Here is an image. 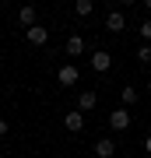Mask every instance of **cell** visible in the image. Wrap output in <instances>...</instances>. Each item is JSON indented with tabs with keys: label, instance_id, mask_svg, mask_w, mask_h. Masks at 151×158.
<instances>
[{
	"label": "cell",
	"instance_id": "6da1fadb",
	"mask_svg": "<svg viewBox=\"0 0 151 158\" xmlns=\"http://www.w3.org/2000/svg\"><path fill=\"white\" fill-rule=\"evenodd\" d=\"M109 127H112V134L130 130V109H112V113H109Z\"/></svg>",
	"mask_w": 151,
	"mask_h": 158
},
{
	"label": "cell",
	"instance_id": "7a4b0ae2",
	"mask_svg": "<svg viewBox=\"0 0 151 158\" xmlns=\"http://www.w3.org/2000/svg\"><path fill=\"white\" fill-rule=\"evenodd\" d=\"M56 81H60L63 88H70V85H78V81H81V70L74 67V63H63V67L56 70Z\"/></svg>",
	"mask_w": 151,
	"mask_h": 158
},
{
	"label": "cell",
	"instance_id": "3957f363",
	"mask_svg": "<svg viewBox=\"0 0 151 158\" xmlns=\"http://www.w3.org/2000/svg\"><path fill=\"white\" fill-rule=\"evenodd\" d=\"M127 28V14L123 11H109L106 14V32H123Z\"/></svg>",
	"mask_w": 151,
	"mask_h": 158
},
{
	"label": "cell",
	"instance_id": "277c9868",
	"mask_svg": "<svg viewBox=\"0 0 151 158\" xmlns=\"http://www.w3.org/2000/svg\"><path fill=\"white\" fill-rule=\"evenodd\" d=\"M25 35H28V46H46V42H49V32H46L42 25H32V28H25Z\"/></svg>",
	"mask_w": 151,
	"mask_h": 158
},
{
	"label": "cell",
	"instance_id": "5b68a950",
	"mask_svg": "<svg viewBox=\"0 0 151 158\" xmlns=\"http://www.w3.org/2000/svg\"><path fill=\"white\" fill-rule=\"evenodd\" d=\"M109 67H112V56H109L106 49H95V53H91V70H99V74H106Z\"/></svg>",
	"mask_w": 151,
	"mask_h": 158
},
{
	"label": "cell",
	"instance_id": "8992f818",
	"mask_svg": "<svg viewBox=\"0 0 151 158\" xmlns=\"http://www.w3.org/2000/svg\"><path fill=\"white\" fill-rule=\"evenodd\" d=\"M95 155H99V158H116V141H112V137L95 141Z\"/></svg>",
	"mask_w": 151,
	"mask_h": 158
},
{
	"label": "cell",
	"instance_id": "52a82bcc",
	"mask_svg": "<svg viewBox=\"0 0 151 158\" xmlns=\"http://www.w3.org/2000/svg\"><path fill=\"white\" fill-rule=\"evenodd\" d=\"M95 106H99V95H95V91H81V95H78V113H91Z\"/></svg>",
	"mask_w": 151,
	"mask_h": 158
},
{
	"label": "cell",
	"instance_id": "ba28073f",
	"mask_svg": "<svg viewBox=\"0 0 151 158\" xmlns=\"http://www.w3.org/2000/svg\"><path fill=\"white\" fill-rule=\"evenodd\" d=\"M63 127H67L70 134H81L84 130V113H67L63 116Z\"/></svg>",
	"mask_w": 151,
	"mask_h": 158
},
{
	"label": "cell",
	"instance_id": "9c48e42d",
	"mask_svg": "<svg viewBox=\"0 0 151 158\" xmlns=\"http://www.w3.org/2000/svg\"><path fill=\"white\" fill-rule=\"evenodd\" d=\"M81 53H84V39L81 35H70L67 39V56H81Z\"/></svg>",
	"mask_w": 151,
	"mask_h": 158
},
{
	"label": "cell",
	"instance_id": "30bf717a",
	"mask_svg": "<svg viewBox=\"0 0 151 158\" xmlns=\"http://www.w3.org/2000/svg\"><path fill=\"white\" fill-rule=\"evenodd\" d=\"M18 21H21L25 28H32V25H35V7H32V4L21 7V11H18Z\"/></svg>",
	"mask_w": 151,
	"mask_h": 158
},
{
	"label": "cell",
	"instance_id": "8fae6325",
	"mask_svg": "<svg viewBox=\"0 0 151 158\" xmlns=\"http://www.w3.org/2000/svg\"><path fill=\"white\" fill-rule=\"evenodd\" d=\"M91 11H95V4H91V0H78V4H74V14H78V18H88Z\"/></svg>",
	"mask_w": 151,
	"mask_h": 158
},
{
	"label": "cell",
	"instance_id": "7c38bea8",
	"mask_svg": "<svg viewBox=\"0 0 151 158\" xmlns=\"http://www.w3.org/2000/svg\"><path fill=\"white\" fill-rule=\"evenodd\" d=\"M120 98H123V109H127V106H134V102H137V88H134V85H127L123 91H120Z\"/></svg>",
	"mask_w": 151,
	"mask_h": 158
},
{
	"label": "cell",
	"instance_id": "4fadbf2b",
	"mask_svg": "<svg viewBox=\"0 0 151 158\" xmlns=\"http://www.w3.org/2000/svg\"><path fill=\"white\" fill-rule=\"evenodd\" d=\"M137 60H141V67H148V63H151V46H141V49H137Z\"/></svg>",
	"mask_w": 151,
	"mask_h": 158
},
{
	"label": "cell",
	"instance_id": "5bb4252c",
	"mask_svg": "<svg viewBox=\"0 0 151 158\" xmlns=\"http://www.w3.org/2000/svg\"><path fill=\"white\" fill-rule=\"evenodd\" d=\"M141 35H144V39H151V18H144V21H141Z\"/></svg>",
	"mask_w": 151,
	"mask_h": 158
},
{
	"label": "cell",
	"instance_id": "9a60e30c",
	"mask_svg": "<svg viewBox=\"0 0 151 158\" xmlns=\"http://www.w3.org/2000/svg\"><path fill=\"white\" fill-rule=\"evenodd\" d=\"M11 134V123H7V119H0V137H7Z\"/></svg>",
	"mask_w": 151,
	"mask_h": 158
},
{
	"label": "cell",
	"instance_id": "2e32d148",
	"mask_svg": "<svg viewBox=\"0 0 151 158\" xmlns=\"http://www.w3.org/2000/svg\"><path fill=\"white\" fill-rule=\"evenodd\" d=\"M144 151H148V155H151V137H144Z\"/></svg>",
	"mask_w": 151,
	"mask_h": 158
},
{
	"label": "cell",
	"instance_id": "e0dca14e",
	"mask_svg": "<svg viewBox=\"0 0 151 158\" xmlns=\"http://www.w3.org/2000/svg\"><path fill=\"white\" fill-rule=\"evenodd\" d=\"M148 91H151V81H148Z\"/></svg>",
	"mask_w": 151,
	"mask_h": 158
}]
</instances>
